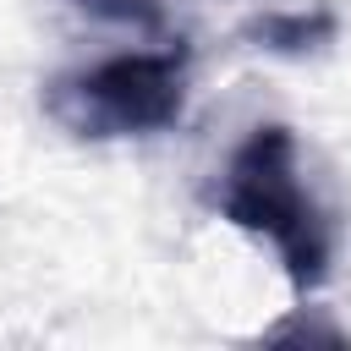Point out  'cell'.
<instances>
[{"mask_svg":"<svg viewBox=\"0 0 351 351\" xmlns=\"http://www.w3.org/2000/svg\"><path fill=\"white\" fill-rule=\"evenodd\" d=\"M214 208L230 225L263 236L280 252L296 291H313L329 274V252H335L329 219H324L318 197L302 181L296 137L285 126H258L230 154V165L219 176V192H214Z\"/></svg>","mask_w":351,"mask_h":351,"instance_id":"cell-1","label":"cell"},{"mask_svg":"<svg viewBox=\"0 0 351 351\" xmlns=\"http://www.w3.org/2000/svg\"><path fill=\"white\" fill-rule=\"evenodd\" d=\"M44 104L77 137H143V132L181 121L186 66L176 49L115 55V60H99L88 71L55 77Z\"/></svg>","mask_w":351,"mask_h":351,"instance_id":"cell-2","label":"cell"},{"mask_svg":"<svg viewBox=\"0 0 351 351\" xmlns=\"http://www.w3.org/2000/svg\"><path fill=\"white\" fill-rule=\"evenodd\" d=\"M252 38L263 44V49H280V55H307V49H318V44H329L335 38V16H307V11H296V16H263V22H252Z\"/></svg>","mask_w":351,"mask_h":351,"instance_id":"cell-3","label":"cell"},{"mask_svg":"<svg viewBox=\"0 0 351 351\" xmlns=\"http://www.w3.org/2000/svg\"><path fill=\"white\" fill-rule=\"evenodd\" d=\"M88 16H104V22H121V27H137V33H159L165 27V11L159 0H77Z\"/></svg>","mask_w":351,"mask_h":351,"instance_id":"cell-4","label":"cell"}]
</instances>
